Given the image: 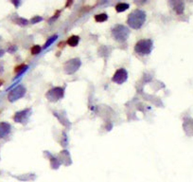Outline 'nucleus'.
I'll list each match as a JSON object with an SVG mask.
<instances>
[{
    "label": "nucleus",
    "instance_id": "obj_8",
    "mask_svg": "<svg viewBox=\"0 0 193 182\" xmlns=\"http://www.w3.org/2000/svg\"><path fill=\"white\" fill-rule=\"evenodd\" d=\"M29 109H26V110H23L21 112H18L15 114L14 116V120L16 121V123H22V121L24 120H26V118L29 116Z\"/></svg>",
    "mask_w": 193,
    "mask_h": 182
},
{
    "label": "nucleus",
    "instance_id": "obj_10",
    "mask_svg": "<svg viewBox=\"0 0 193 182\" xmlns=\"http://www.w3.org/2000/svg\"><path fill=\"white\" fill-rule=\"evenodd\" d=\"M79 42V37L77 36V35H72L68 38V40L66 43L70 46V47H76Z\"/></svg>",
    "mask_w": 193,
    "mask_h": 182
},
{
    "label": "nucleus",
    "instance_id": "obj_13",
    "mask_svg": "<svg viewBox=\"0 0 193 182\" xmlns=\"http://www.w3.org/2000/svg\"><path fill=\"white\" fill-rule=\"evenodd\" d=\"M107 14L106 13H100V14H97L96 16H95V20L97 22H104L107 20Z\"/></svg>",
    "mask_w": 193,
    "mask_h": 182
},
{
    "label": "nucleus",
    "instance_id": "obj_16",
    "mask_svg": "<svg viewBox=\"0 0 193 182\" xmlns=\"http://www.w3.org/2000/svg\"><path fill=\"white\" fill-rule=\"evenodd\" d=\"M56 37H57V36H53V37H52V39H49V40H48V41L47 42V44H45V48H47V46H48L49 44H50V43H52V42H53V41H54V40L56 39Z\"/></svg>",
    "mask_w": 193,
    "mask_h": 182
},
{
    "label": "nucleus",
    "instance_id": "obj_3",
    "mask_svg": "<svg viewBox=\"0 0 193 182\" xmlns=\"http://www.w3.org/2000/svg\"><path fill=\"white\" fill-rule=\"evenodd\" d=\"M153 49V41L150 39H142L136 43L134 50L136 53L141 55L150 54Z\"/></svg>",
    "mask_w": 193,
    "mask_h": 182
},
{
    "label": "nucleus",
    "instance_id": "obj_17",
    "mask_svg": "<svg viewBox=\"0 0 193 182\" xmlns=\"http://www.w3.org/2000/svg\"><path fill=\"white\" fill-rule=\"evenodd\" d=\"M41 20H42V18H41V17H37V18H36V17H34V18L32 19V20H31V22L34 23L35 21L37 22V21H41Z\"/></svg>",
    "mask_w": 193,
    "mask_h": 182
},
{
    "label": "nucleus",
    "instance_id": "obj_2",
    "mask_svg": "<svg viewBox=\"0 0 193 182\" xmlns=\"http://www.w3.org/2000/svg\"><path fill=\"white\" fill-rule=\"evenodd\" d=\"M130 34V30L127 29L125 26L122 25H116L112 29V35L116 41L118 42H124L128 39V36Z\"/></svg>",
    "mask_w": 193,
    "mask_h": 182
},
{
    "label": "nucleus",
    "instance_id": "obj_18",
    "mask_svg": "<svg viewBox=\"0 0 193 182\" xmlns=\"http://www.w3.org/2000/svg\"><path fill=\"white\" fill-rule=\"evenodd\" d=\"M3 83H4V81H3V80H1V79H0V86H1V85H3Z\"/></svg>",
    "mask_w": 193,
    "mask_h": 182
},
{
    "label": "nucleus",
    "instance_id": "obj_15",
    "mask_svg": "<svg viewBox=\"0 0 193 182\" xmlns=\"http://www.w3.org/2000/svg\"><path fill=\"white\" fill-rule=\"evenodd\" d=\"M24 68H26V66H25V64H21V66H17L16 67L14 68V72H15V73H17V72H19L20 70L24 69Z\"/></svg>",
    "mask_w": 193,
    "mask_h": 182
},
{
    "label": "nucleus",
    "instance_id": "obj_14",
    "mask_svg": "<svg viewBox=\"0 0 193 182\" xmlns=\"http://www.w3.org/2000/svg\"><path fill=\"white\" fill-rule=\"evenodd\" d=\"M41 51V47L40 46H33L32 48H31V53L33 55L35 54H38V53H40Z\"/></svg>",
    "mask_w": 193,
    "mask_h": 182
},
{
    "label": "nucleus",
    "instance_id": "obj_7",
    "mask_svg": "<svg viewBox=\"0 0 193 182\" xmlns=\"http://www.w3.org/2000/svg\"><path fill=\"white\" fill-rule=\"evenodd\" d=\"M127 78H128V72L126 71V69L119 68V69H117L116 71V73L114 74L112 80H113V82L118 83V85H121V83H123L126 81Z\"/></svg>",
    "mask_w": 193,
    "mask_h": 182
},
{
    "label": "nucleus",
    "instance_id": "obj_6",
    "mask_svg": "<svg viewBox=\"0 0 193 182\" xmlns=\"http://www.w3.org/2000/svg\"><path fill=\"white\" fill-rule=\"evenodd\" d=\"M79 66H81V61H79V59H71L64 64V70H65L66 73L72 74V73H74L75 71L78 70Z\"/></svg>",
    "mask_w": 193,
    "mask_h": 182
},
{
    "label": "nucleus",
    "instance_id": "obj_12",
    "mask_svg": "<svg viewBox=\"0 0 193 182\" xmlns=\"http://www.w3.org/2000/svg\"><path fill=\"white\" fill-rule=\"evenodd\" d=\"M173 4L174 5H176V6H174L173 9L177 11V13H183V10H184V4L182 2H173Z\"/></svg>",
    "mask_w": 193,
    "mask_h": 182
},
{
    "label": "nucleus",
    "instance_id": "obj_11",
    "mask_svg": "<svg viewBox=\"0 0 193 182\" xmlns=\"http://www.w3.org/2000/svg\"><path fill=\"white\" fill-rule=\"evenodd\" d=\"M129 8V4L127 3H119L116 6V10L117 13H122V11L126 10Z\"/></svg>",
    "mask_w": 193,
    "mask_h": 182
},
{
    "label": "nucleus",
    "instance_id": "obj_1",
    "mask_svg": "<svg viewBox=\"0 0 193 182\" xmlns=\"http://www.w3.org/2000/svg\"><path fill=\"white\" fill-rule=\"evenodd\" d=\"M146 20V13L142 10H134L132 13H130L128 17V25L132 29H138L142 27L144 22Z\"/></svg>",
    "mask_w": 193,
    "mask_h": 182
},
{
    "label": "nucleus",
    "instance_id": "obj_9",
    "mask_svg": "<svg viewBox=\"0 0 193 182\" xmlns=\"http://www.w3.org/2000/svg\"><path fill=\"white\" fill-rule=\"evenodd\" d=\"M10 131V125L6 123H0V139L7 136Z\"/></svg>",
    "mask_w": 193,
    "mask_h": 182
},
{
    "label": "nucleus",
    "instance_id": "obj_4",
    "mask_svg": "<svg viewBox=\"0 0 193 182\" xmlns=\"http://www.w3.org/2000/svg\"><path fill=\"white\" fill-rule=\"evenodd\" d=\"M64 91L62 87H54L50 90H48L47 93V98L51 102H56L63 97Z\"/></svg>",
    "mask_w": 193,
    "mask_h": 182
},
{
    "label": "nucleus",
    "instance_id": "obj_5",
    "mask_svg": "<svg viewBox=\"0 0 193 182\" xmlns=\"http://www.w3.org/2000/svg\"><path fill=\"white\" fill-rule=\"evenodd\" d=\"M25 94H26V88L24 86L19 85L10 91L9 93V96H8V99H9L10 102H15V101H17L18 99L22 98Z\"/></svg>",
    "mask_w": 193,
    "mask_h": 182
}]
</instances>
